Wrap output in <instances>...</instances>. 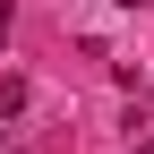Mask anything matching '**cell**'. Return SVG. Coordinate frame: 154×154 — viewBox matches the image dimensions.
Listing matches in <instances>:
<instances>
[{
    "mask_svg": "<svg viewBox=\"0 0 154 154\" xmlns=\"http://www.w3.org/2000/svg\"><path fill=\"white\" fill-rule=\"evenodd\" d=\"M0 43H9V9H0Z\"/></svg>",
    "mask_w": 154,
    "mask_h": 154,
    "instance_id": "1",
    "label": "cell"
},
{
    "mask_svg": "<svg viewBox=\"0 0 154 154\" xmlns=\"http://www.w3.org/2000/svg\"><path fill=\"white\" fill-rule=\"evenodd\" d=\"M0 154H9V128H0Z\"/></svg>",
    "mask_w": 154,
    "mask_h": 154,
    "instance_id": "2",
    "label": "cell"
},
{
    "mask_svg": "<svg viewBox=\"0 0 154 154\" xmlns=\"http://www.w3.org/2000/svg\"><path fill=\"white\" fill-rule=\"evenodd\" d=\"M120 9H137V0H120Z\"/></svg>",
    "mask_w": 154,
    "mask_h": 154,
    "instance_id": "3",
    "label": "cell"
},
{
    "mask_svg": "<svg viewBox=\"0 0 154 154\" xmlns=\"http://www.w3.org/2000/svg\"><path fill=\"white\" fill-rule=\"evenodd\" d=\"M137 154H154V146H137Z\"/></svg>",
    "mask_w": 154,
    "mask_h": 154,
    "instance_id": "4",
    "label": "cell"
}]
</instances>
